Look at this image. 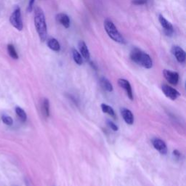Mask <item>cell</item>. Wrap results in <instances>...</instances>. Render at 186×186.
Returning a JSON list of instances; mask_svg holds the SVG:
<instances>
[{
    "instance_id": "1",
    "label": "cell",
    "mask_w": 186,
    "mask_h": 186,
    "mask_svg": "<svg viewBox=\"0 0 186 186\" xmlns=\"http://www.w3.org/2000/svg\"><path fill=\"white\" fill-rule=\"evenodd\" d=\"M34 25L39 39L42 42H44L47 37V26L44 12L39 7H36L34 11Z\"/></svg>"
},
{
    "instance_id": "2",
    "label": "cell",
    "mask_w": 186,
    "mask_h": 186,
    "mask_svg": "<svg viewBox=\"0 0 186 186\" xmlns=\"http://www.w3.org/2000/svg\"><path fill=\"white\" fill-rule=\"evenodd\" d=\"M130 58L135 63L147 69H150L153 67V60L151 56L137 47H134L132 50Z\"/></svg>"
},
{
    "instance_id": "3",
    "label": "cell",
    "mask_w": 186,
    "mask_h": 186,
    "mask_svg": "<svg viewBox=\"0 0 186 186\" xmlns=\"http://www.w3.org/2000/svg\"><path fill=\"white\" fill-rule=\"evenodd\" d=\"M104 29L105 31H106L109 37L111 39L114 40V42L119 43L121 44H126L127 41L124 39V37L121 34L119 30L115 26L114 22L111 21L109 18L105 20L104 21Z\"/></svg>"
},
{
    "instance_id": "4",
    "label": "cell",
    "mask_w": 186,
    "mask_h": 186,
    "mask_svg": "<svg viewBox=\"0 0 186 186\" xmlns=\"http://www.w3.org/2000/svg\"><path fill=\"white\" fill-rule=\"evenodd\" d=\"M10 22L11 25L18 31L23 30V24L21 18V12L18 6H16L15 10L12 13L10 18Z\"/></svg>"
},
{
    "instance_id": "5",
    "label": "cell",
    "mask_w": 186,
    "mask_h": 186,
    "mask_svg": "<svg viewBox=\"0 0 186 186\" xmlns=\"http://www.w3.org/2000/svg\"><path fill=\"white\" fill-rule=\"evenodd\" d=\"M161 90L164 94L172 100H175L179 96H180V93L178 91L167 84H163L161 87Z\"/></svg>"
},
{
    "instance_id": "6",
    "label": "cell",
    "mask_w": 186,
    "mask_h": 186,
    "mask_svg": "<svg viewBox=\"0 0 186 186\" xmlns=\"http://www.w3.org/2000/svg\"><path fill=\"white\" fill-rule=\"evenodd\" d=\"M171 52L174 56H175L176 60L178 61L180 63H184L185 62L186 55L185 52L184 51L183 48L180 46L174 45L171 49Z\"/></svg>"
},
{
    "instance_id": "7",
    "label": "cell",
    "mask_w": 186,
    "mask_h": 186,
    "mask_svg": "<svg viewBox=\"0 0 186 186\" xmlns=\"http://www.w3.org/2000/svg\"><path fill=\"white\" fill-rule=\"evenodd\" d=\"M159 21L160 22L161 27L164 29V34L166 35L169 36L172 35L174 33V28L173 26L172 25V23H169L162 15H159Z\"/></svg>"
},
{
    "instance_id": "8",
    "label": "cell",
    "mask_w": 186,
    "mask_h": 186,
    "mask_svg": "<svg viewBox=\"0 0 186 186\" xmlns=\"http://www.w3.org/2000/svg\"><path fill=\"white\" fill-rule=\"evenodd\" d=\"M163 74L166 80L168 82L169 84H173V85H177L179 82V74L176 71H172L169 70H164Z\"/></svg>"
},
{
    "instance_id": "9",
    "label": "cell",
    "mask_w": 186,
    "mask_h": 186,
    "mask_svg": "<svg viewBox=\"0 0 186 186\" xmlns=\"http://www.w3.org/2000/svg\"><path fill=\"white\" fill-rule=\"evenodd\" d=\"M152 144L155 149H156L161 154L165 155L167 153V146L164 141H163L162 140L159 138H153L152 140Z\"/></svg>"
},
{
    "instance_id": "10",
    "label": "cell",
    "mask_w": 186,
    "mask_h": 186,
    "mask_svg": "<svg viewBox=\"0 0 186 186\" xmlns=\"http://www.w3.org/2000/svg\"><path fill=\"white\" fill-rule=\"evenodd\" d=\"M118 84L119 87H121L123 88L125 90L128 98L130 99L131 100H133V93L130 83L127 80L124 79H119L118 80Z\"/></svg>"
},
{
    "instance_id": "11",
    "label": "cell",
    "mask_w": 186,
    "mask_h": 186,
    "mask_svg": "<svg viewBox=\"0 0 186 186\" xmlns=\"http://www.w3.org/2000/svg\"><path fill=\"white\" fill-rule=\"evenodd\" d=\"M79 50V53L86 60H90V53L87 46L84 41H79L78 44Z\"/></svg>"
},
{
    "instance_id": "12",
    "label": "cell",
    "mask_w": 186,
    "mask_h": 186,
    "mask_svg": "<svg viewBox=\"0 0 186 186\" xmlns=\"http://www.w3.org/2000/svg\"><path fill=\"white\" fill-rule=\"evenodd\" d=\"M121 114H122V116L123 119H124V122H126L127 124L132 125L133 123H134V116H133L132 111L130 110L123 108L122 110H121Z\"/></svg>"
},
{
    "instance_id": "13",
    "label": "cell",
    "mask_w": 186,
    "mask_h": 186,
    "mask_svg": "<svg viewBox=\"0 0 186 186\" xmlns=\"http://www.w3.org/2000/svg\"><path fill=\"white\" fill-rule=\"evenodd\" d=\"M56 21L66 29H68L70 26V18L65 13H58L56 15Z\"/></svg>"
},
{
    "instance_id": "14",
    "label": "cell",
    "mask_w": 186,
    "mask_h": 186,
    "mask_svg": "<svg viewBox=\"0 0 186 186\" xmlns=\"http://www.w3.org/2000/svg\"><path fill=\"white\" fill-rule=\"evenodd\" d=\"M48 47L55 52H59L60 50V44L58 41L55 38H50L46 42Z\"/></svg>"
},
{
    "instance_id": "15",
    "label": "cell",
    "mask_w": 186,
    "mask_h": 186,
    "mask_svg": "<svg viewBox=\"0 0 186 186\" xmlns=\"http://www.w3.org/2000/svg\"><path fill=\"white\" fill-rule=\"evenodd\" d=\"M100 84L101 87L104 90L107 91V92H112V91L114 90V87H113L112 84H111L110 81L106 77H101L100 79Z\"/></svg>"
},
{
    "instance_id": "16",
    "label": "cell",
    "mask_w": 186,
    "mask_h": 186,
    "mask_svg": "<svg viewBox=\"0 0 186 186\" xmlns=\"http://www.w3.org/2000/svg\"><path fill=\"white\" fill-rule=\"evenodd\" d=\"M101 109H102L103 112L105 113V114H108L109 116L113 117L114 119L116 118V114H115L114 110L111 108L110 106H108V105L102 103L101 104Z\"/></svg>"
},
{
    "instance_id": "17",
    "label": "cell",
    "mask_w": 186,
    "mask_h": 186,
    "mask_svg": "<svg viewBox=\"0 0 186 186\" xmlns=\"http://www.w3.org/2000/svg\"><path fill=\"white\" fill-rule=\"evenodd\" d=\"M72 56L74 62H75L77 65H79V66H81V65L83 63L82 55H81L79 52L76 49H74V48H73L72 49Z\"/></svg>"
},
{
    "instance_id": "18",
    "label": "cell",
    "mask_w": 186,
    "mask_h": 186,
    "mask_svg": "<svg viewBox=\"0 0 186 186\" xmlns=\"http://www.w3.org/2000/svg\"><path fill=\"white\" fill-rule=\"evenodd\" d=\"M42 112L45 117L50 116V101L47 98H44L42 102Z\"/></svg>"
},
{
    "instance_id": "19",
    "label": "cell",
    "mask_w": 186,
    "mask_h": 186,
    "mask_svg": "<svg viewBox=\"0 0 186 186\" xmlns=\"http://www.w3.org/2000/svg\"><path fill=\"white\" fill-rule=\"evenodd\" d=\"M7 52H8V54H9V55L13 59L18 60V58H19V56H18V52H17V51H16L15 46H14L13 44H8Z\"/></svg>"
},
{
    "instance_id": "20",
    "label": "cell",
    "mask_w": 186,
    "mask_h": 186,
    "mask_svg": "<svg viewBox=\"0 0 186 186\" xmlns=\"http://www.w3.org/2000/svg\"><path fill=\"white\" fill-rule=\"evenodd\" d=\"M15 113L22 122H26V119H27V115H26V113L23 108L17 106L15 108Z\"/></svg>"
},
{
    "instance_id": "21",
    "label": "cell",
    "mask_w": 186,
    "mask_h": 186,
    "mask_svg": "<svg viewBox=\"0 0 186 186\" xmlns=\"http://www.w3.org/2000/svg\"><path fill=\"white\" fill-rule=\"evenodd\" d=\"M2 122L5 123V124L9 125V126H11V125H13V119H12L11 116H7V115H4L2 116Z\"/></svg>"
},
{
    "instance_id": "22",
    "label": "cell",
    "mask_w": 186,
    "mask_h": 186,
    "mask_svg": "<svg viewBox=\"0 0 186 186\" xmlns=\"http://www.w3.org/2000/svg\"><path fill=\"white\" fill-rule=\"evenodd\" d=\"M107 124L109 126V127L112 129L113 131H114V132H116V131L119 130V127L116 124H114V122H112V121L111 120H108L107 121Z\"/></svg>"
},
{
    "instance_id": "23",
    "label": "cell",
    "mask_w": 186,
    "mask_h": 186,
    "mask_svg": "<svg viewBox=\"0 0 186 186\" xmlns=\"http://www.w3.org/2000/svg\"><path fill=\"white\" fill-rule=\"evenodd\" d=\"M149 0H132V3L135 5H146Z\"/></svg>"
},
{
    "instance_id": "24",
    "label": "cell",
    "mask_w": 186,
    "mask_h": 186,
    "mask_svg": "<svg viewBox=\"0 0 186 186\" xmlns=\"http://www.w3.org/2000/svg\"><path fill=\"white\" fill-rule=\"evenodd\" d=\"M34 2H35V0H29V5H28L27 7V11L29 12V13H31L32 10H33Z\"/></svg>"
},
{
    "instance_id": "25",
    "label": "cell",
    "mask_w": 186,
    "mask_h": 186,
    "mask_svg": "<svg viewBox=\"0 0 186 186\" xmlns=\"http://www.w3.org/2000/svg\"><path fill=\"white\" fill-rule=\"evenodd\" d=\"M173 155L177 158H180L181 156V153H180L177 150H175V151H173Z\"/></svg>"
},
{
    "instance_id": "26",
    "label": "cell",
    "mask_w": 186,
    "mask_h": 186,
    "mask_svg": "<svg viewBox=\"0 0 186 186\" xmlns=\"http://www.w3.org/2000/svg\"><path fill=\"white\" fill-rule=\"evenodd\" d=\"M90 65H91V66H92V67L93 68H94V69H95V70L97 69V67L95 66V65L94 63L90 62Z\"/></svg>"
}]
</instances>
